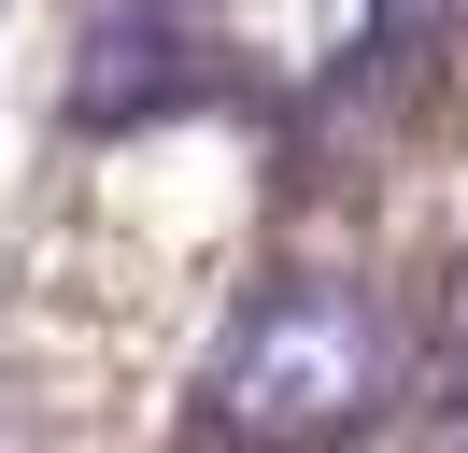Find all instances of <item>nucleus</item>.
Instances as JSON below:
<instances>
[{
	"mask_svg": "<svg viewBox=\"0 0 468 453\" xmlns=\"http://www.w3.org/2000/svg\"><path fill=\"white\" fill-rule=\"evenodd\" d=\"M398 311L369 298V283L341 269H270L228 298V326H213L199 354V425L241 453H326L355 439V425H383V396H398Z\"/></svg>",
	"mask_w": 468,
	"mask_h": 453,
	"instance_id": "1",
	"label": "nucleus"
},
{
	"mask_svg": "<svg viewBox=\"0 0 468 453\" xmlns=\"http://www.w3.org/2000/svg\"><path fill=\"white\" fill-rule=\"evenodd\" d=\"M440 453H468V396H454V411H440Z\"/></svg>",
	"mask_w": 468,
	"mask_h": 453,
	"instance_id": "4",
	"label": "nucleus"
},
{
	"mask_svg": "<svg viewBox=\"0 0 468 453\" xmlns=\"http://www.w3.org/2000/svg\"><path fill=\"white\" fill-rule=\"evenodd\" d=\"M440 354L468 368V255H454V269H440Z\"/></svg>",
	"mask_w": 468,
	"mask_h": 453,
	"instance_id": "3",
	"label": "nucleus"
},
{
	"mask_svg": "<svg viewBox=\"0 0 468 453\" xmlns=\"http://www.w3.org/2000/svg\"><path fill=\"white\" fill-rule=\"evenodd\" d=\"M369 0H128L100 28V71L128 57V113L143 100H298V85L355 71Z\"/></svg>",
	"mask_w": 468,
	"mask_h": 453,
	"instance_id": "2",
	"label": "nucleus"
}]
</instances>
